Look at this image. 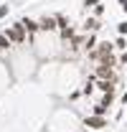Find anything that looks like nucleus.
<instances>
[{"label": "nucleus", "mask_w": 127, "mask_h": 132, "mask_svg": "<svg viewBox=\"0 0 127 132\" xmlns=\"http://www.w3.org/2000/svg\"><path fill=\"white\" fill-rule=\"evenodd\" d=\"M3 33H5L8 38H10V43H13V46H20V43H26V38H28L26 28L20 26V20H18L15 26H8V28H5Z\"/></svg>", "instance_id": "1"}, {"label": "nucleus", "mask_w": 127, "mask_h": 132, "mask_svg": "<svg viewBox=\"0 0 127 132\" xmlns=\"http://www.w3.org/2000/svg\"><path fill=\"white\" fill-rule=\"evenodd\" d=\"M94 76H97V79H109V81H117L114 66H109V64H97V69H94Z\"/></svg>", "instance_id": "2"}, {"label": "nucleus", "mask_w": 127, "mask_h": 132, "mask_svg": "<svg viewBox=\"0 0 127 132\" xmlns=\"http://www.w3.org/2000/svg\"><path fill=\"white\" fill-rule=\"evenodd\" d=\"M20 26H23V28H26V33H28V36H33V33H38L41 31V26H38V20H33V18H20Z\"/></svg>", "instance_id": "3"}, {"label": "nucleus", "mask_w": 127, "mask_h": 132, "mask_svg": "<svg viewBox=\"0 0 127 132\" xmlns=\"http://www.w3.org/2000/svg\"><path fill=\"white\" fill-rule=\"evenodd\" d=\"M84 125H86V127H92V130H102V127H107V119H104V117L92 114V117H86V119H84Z\"/></svg>", "instance_id": "4"}, {"label": "nucleus", "mask_w": 127, "mask_h": 132, "mask_svg": "<svg viewBox=\"0 0 127 132\" xmlns=\"http://www.w3.org/2000/svg\"><path fill=\"white\" fill-rule=\"evenodd\" d=\"M38 26H41V31H56V15H43L38 20Z\"/></svg>", "instance_id": "5"}, {"label": "nucleus", "mask_w": 127, "mask_h": 132, "mask_svg": "<svg viewBox=\"0 0 127 132\" xmlns=\"http://www.w3.org/2000/svg\"><path fill=\"white\" fill-rule=\"evenodd\" d=\"M99 28H102V26H99V18L92 15V18H86V20H84V31H86V33H97Z\"/></svg>", "instance_id": "6"}, {"label": "nucleus", "mask_w": 127, "mask_h": 132, "mask_svg": "<svg viewBox=\"0 0 127 132\" xmlns=\"http://www.w3.org/2000/svg\"><path fill=\"white\" fill-rule=\"evenodd\" d=\"M97 43H99V41H97V33H89V36L84 38V51H86V53H92V51L97 48Z\"/></svg>", "instance_id": "7"}, {"label": "nucleus", "mask_w": 127, "mask_h": 132, "mask_svg": "<svg viewBox=\"0 0 127 132\" xmlns=\"http://www.w3.org/2000/svg\"><path fill=\"white\" fill-rule=\"evenodd\" d=\"M97 89L99 92H114V81H109V79H97Z\"/></svg>", "instance_id": "8"}, {"label": "nucleus", "mask_w": 127, "mask_h": 132, "mask_svg": "<svg viewBox=\"0 0 127 132\" xmlns=\"http://www.w3.org/2000/svg\"><path fill=\"white\" fill-rule=\"evenodd\" d=\"M92 114L104 117V114H107V104H102V102H99V104H94V107H92Z\"/></svg>", "instance_id": "9"}, {"label": "nucleus", "mask_w": 127, "mask_h": 132, "mask_svg": "<svg viewBox=\"0 0 127 132\" xmlns=\"http://www.w3.org/2000/svg\"><path fill=\"white\" fill-rule=\"evenodd\" d=\"M64 28H69V18L66 15H56V31H64Z\"/></svg>", "instance_id": "10"}, {"label": "nucleus", "mask_w": 127, "mask_h": 132, "mask_svg": "<svg viewBox=\"0 0 127 132\" xmlns=\"http://www.w3.org/2000/svg\"><path fill=\"white\" fill-rule=\"evenodd\" d=\"M59 33H61V41H71V38L76 36V33H74V28H71V26H69V28H64V31H59Z\"/></svg>", "instance_id": "11"}, {"label": "nucleus", "mask_w": 127, "mask_h": 132, "mask_svg": "<svg viewBox=\"0 0 127 132\" xmlns=\"http://www.w3.org/2000/svg\"><path fill=\"white\" fill-rule=\"evenodd\" d=\"M10 46H13V43H10V38H8L5 33H0V51H8Z\"/></svg>", "instance_id": "12"}, {"label": "nucleus", "mask_w": 127, "mask_h": 132, "mask_svg": "<svg viewBox=\"0 0 127 132\" xmlns=\"http://www.w3.org/2000/svg\"><path fill=\"white\" fill-rule=\"evenodd\" d=\"M114 48H120V51H125V48H127V41H125V36H120V38L114 41Z\"/></svg>", "instance_id": "13"}, {"label": "nucleus", "mask_w": 127, "mask_h": 132, "mask_svg": "<svg viewBox=\"0 0 127 132\" xmlns=\"http://www.w3.org/2000/svg\"><path fill=\"white\" fill-rule=\"evenodd\" d=\"M92 13H94V18H102V15H104V5H102V3L94 5V8H92Z\"/></svg>", "instance_id": "14"}, {"label": "nucleus", "mask_w": 127, "mask_h": 132, "mask_svg": "<svg viewBox=\"0 0 127 132\" xmlns=\"http://www.w3.org/2000/svg\"><path fill=\"white\" fill-rule=\"evenodd\" d=\"M117 33H120V36H127V20L117 23Z\"/></svg>", "instance_id": "15"}, {"label": "nucleus", "mask_w": 127, "mask_h": 132, "mask_svg": "<svg viewBox=\"0 0 127 132\" xmlns=\"http://www.w3.org/2000/svg\"><path fill=\"white\" fill-rule=\"evenodd\" d=\"M102 0H84V8H94V5H99Z\"/></svg>", "instance_id": "16"}, {"label": "nucleus", "mask_w": 127, "mask_h": 132, "mask_svg": "<svg viewBox=\"0 0 127 132\" xmlns=\"http://www.w3.org/2000/svg\"><path fill=\"white\" fill-rule=\"evenodd\" d=\"M8 13H10V8H8V5H0V18H5Z\"/></svg>", "instance_id": "17"}, {"label": "nucleus", "mask_w": 127, "mask_h": 132, "mask_svg": "<svg viewBox=\"0 0 127 132\" xmlns=\"http://www.w3.org/2000/svg\"><path fill=\"white\" fill-rule=\"evenodd\" d=\"M79 97H81V92H79V89H74V92L69 94V99H71V102H74V99H79Z\"/></svg>", "instance_id": "18"}, {"label": "nucleus", "mask_w": 127, "mask_h": 132, "mask_svg": "<svg viewBox=\"0 0 127 132\" xmlns=\"http://www.w3.org/2000/svg\"><path fill=\"white\" fill-rule=\"evenodd\" d=\"M120 102H122V104H127V92L122 94V97H120Z\"/></svg>", "instance_id": "19"}, {"label": "nucleus", "mask_w": 127, "mask_h": 132, "mask_svg": "<svg viewBox=\"0 0 127 132\" xmlns=\"http://www.w3.org/2000/svg\"><path fill=\"white\" fill-rule=\"evenodd\" d=\"M0 53H3V51H0Z\"/></svg>", "instance_id": "20"}, {"label": "nucleus", "mask_w": 127, "mask_h": 132, "mask_svg": "<svg viewBox=\"0 0 127 132\" xmlns=\"http://www.w3.org/2000/svg\"><path fill=\"white\" fill-rule=\"evenodd\" d=\"M86 132H89V130H86Z\"/></svg>", "instance_id": "21"}]
</instances>
